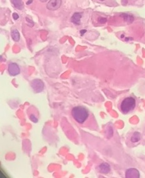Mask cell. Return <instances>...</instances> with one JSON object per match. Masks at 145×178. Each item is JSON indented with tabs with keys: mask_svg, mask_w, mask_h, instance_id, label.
<instances>
[{
	"mask_svg": "<svg viewBox=\"0 0 145 178\" xmlns=\"http://www.w3.org/2000/svg\"><path fill=\"white\" fill-rule=\"evenodd\" d=\"M33 2V0H29V1H28L26 2V4H31V3Z\"/></svg>",
	"mask_w": 145,
	"mask_h": 178,
	"instance_id": "18",
	"label": "cell"
},
{
	"mask_svg": "<svg viewBox=\"0 0 145 178\" xmlns=\"http://www.w3.org/2000/svg\"><path fill=\"white\" fill-rule=\"evenodd\" d=\"M121 17L123 18L124 21L128 23H131L134 21V17L130 14L123 13L121 15Z\"/></svg>",
	"mask_w": 145,
	"mask_h": 178,
	"instance_id": "11",
	"label": "cell"
},
{
	"mask_svg": "<svg viewBox=\"0 0 145 178\" xmlns=\"http://www.w3.org/2000/svg\"><path fill=\"white\" fill-rule=\"evenodd\" d=\"M107 19L105 18H99V22L101 23H104L105 22H106Z\"/></svg>",
	"mask_w": 145,
	"mask_h": 178,
	"instance_id": "15",
	"label": "cell"
},
{
	"mask_svg": "<svg viewBox=\"0 0 145 178\" xmlns=\"http://www.w3.org/2000/svg\"><path fill=\"white\" fill-rule=\"evenodd\" d=\"M13 18L15 20H18L19 18V15L17 13H14L13 14Z\"/></svg>",
	"mask_w": 145,
	"mask_h": 178,
	"instance_id": "16",
	"label": "cell"
},
{
	"mask_svg": "<svg viewBox=\"0 0 145 178\" xmlns=\"http://www.w3.org/2000/svg\"><path fill=\"white\" fill-rule=\"evenodd\" d=\"M99 169L100 172L103 174H108L111 168H110V166L108 163H104L99 166Z\"/></svg>",
	"mask_w": 145,
	"mask_h": 178,
	"instance_id": "8",
	"label": "cell"
},
{
	"mask_svg": "<svg viewBox=\"0 0 145 178\" xmlns=\"http://www.w3.org/2000/svg\"><path fill=\"white\" fill-rule=\"evenodd\" d=\"M62 4V0H50L48 3L47 8L48 9L55 11L60 7Z\"/></svg>",
	"mask_w": 145,
	"mask_h": 178,
	"instance_id": "5",
	"label": "cell"
},
{
	"mask_svg": "<svg viewBox=\"0 0 145 178\" xmlns=\"http://www.w3.org/2000/svg\"><path fill=\"white\" fill-rule=\"evenodd\" d=\"M13 5L18 9H22L24 7L23 2L22 0H11Z\"/></svg>",
	"mask_w": 145,
	"mask_h": 178,
	"instance_id": "9",
	"label": "cell"
},
{
	"mask_svg": "<svg viewBox=\"0 0 145 178\" xmlns=\"http://www.w3.org/2000/svg\"><path fill=\"white\" fill-rule=\"evenodd\" d=\"M31 86L35 93H40L44 89V83L41 79H35L31 81Z\"/></svg>",
	"mask_w": 145,
	"mask_h": 178,
	"instance_id": "3",
	"label": "cell"
},
{
	"mask_svg": "<svg viewBox=\"0 0 145 178\" xmlns=\"http://www.w3.org/2000/svg\"><path fill=\"white\" fill-rule=\"evenodd\" d=\"M26 22H28V23H30V24H31V25H32V27L33 26V25H34V23H33V20H31V18H28V17H26ZM30 24H29V25H30Z\"/></svg>",
	"mask_w": 145,
	"mask_h": 178,
	"instance_id": "14",
	"label": "cell"
},
{
	"mask_svg": "<svg viewBox=\"0 0 145 178\" xmlns=\"http://www.w3.org/2000/svg\"><path fill=\"white\" fill-rule=\"evenodd\" d=\"M30 119L31 121H32L33 122H34V123H37L38 121H39V120H38V118H36V117H35V116L34 115H33V114L30 115Z\"/></svg>",
	"mask_w": 145,
	"mask_h": 178,
	"instance_id": "13",
	"label": "cell"
},
{
	"mask_svg": "<svg viewBox=\"0 0 145 178\" xmlns=\"http://www.w3.org/2000/svg\"><path fill=\"white\" fill-rule=\"evenodd\" d=\"M8 71L9 74L12 76H17L20 73V69L18 65L14 62L9 64Z\"/></svg>",
	"mask_w": 145,
	"mask_h": 178,
	"instance_id": "4",
	"label": "cell"
},
{
	"mask_svg": "<svg viewBox=\"0 0 145 178\" xmlns=\"http://www.w3.org/2000/svg\"><path fill=\"white\" fill-rule=\"evenodd\" d=\"M100 1H104V0H100Z\"/></svg>",
	"mask_w": 145,
	"mask_h": 178,
	"instance_id": "20",
	"label": "cell"
},
{
	"mask_svg": "<svg viewBox=\"0 0 145 178\" xmlns=\"http://www.w3.org/2000/svg\"><path fill=\"white\" fill-rule=\"evenodd\" d=\"M140 139H141V134H140V133L138 132H136L132 135L131 138V141L133 143H136L139 142Z\"/></svg>",
	"mask_w": 145,
	"mask_h": 178,
	"instance_id": "12",
	"label": "cell"
},
{
	"mask_svg": "<svg viewBox=\"0 0 145 178\" xmlns=\"http://www.w3.org/2000/svg\"><path fill=\"white\" fill-rule=\"evenodd\" d=\"M11 35H12V37L13 40L15 42H18L20 39V35L19 32L17 29H13L12 30L11 32Z\"/></svg>",
	"mask_w": 145,
	"mask_h": 178,
	"instance_id": "10",
	"label": "cell"
},
{
	"mask_svg": "<svg viewBox=\"0 0 145 178\" xmlns=\"http://www.w3.org/2000/svg\"><path fill=\"white\" fill-rule=\"evenodd\" d=\"M82 18V15L80 13H75L71 18V21L74 24L79 25H80V19Z\"/></svg>",
	"mask_w": 145,
	"mask_h": 178,
	"instance_id": "7",
	"label": "cell"
},
{
	"mask_svg": "<svg viewBox=\"0 0 145 178\" xmlns=\"http://www.w3.org/2000/svg\"><path fill=\"white\" fill-rule=\"evenodd\" d=\"M71 114L75 121L79 124L85 123L89 117L88 109L80 106L73 108L71 111Z\"/></svg>",
	"mask_w": 145,
	"mask_h": 178,
	"instance_id": "1",
	"label": "cell"
},
{
	"mask_svg": "<svg viewBox=\"0 0 145 178\" xmlns=\"http://www.w3.org/2000/svg\"><path fill=\"white\" fill-rule=\"evenodd\" d=\"M40 1H41V2H43V3H44V2H46V1H48V0H40Z\"/></svg>",
	"mask_w": 145,
	"mask_h": 178,
	"instance_id": "19",
	"label": "cell"
},
{
	"mask_svg": "<svg viewBox=\"0 0 145 178\" xmlns=\"http://www.w3.org/2000/svg\"><path fill=\"white\" fill-rule=\"evenodd\" d=\"M80 32L81 33V35H84V33L86 32V30H81Z\"/></svg>",
	"mask_w": 145,
	"mask_h": 178,
	"instance_id": "17",
	"label": "cell"
},
{
	"mask_svg": "<svg viewBox=\"0 0 145 178\" xmlns=\"http://www.w3.org/2000/svg\"><path fill=\"white\" fill-rule=\"evenodd\" d=\"M136 107V100L133 97H127L122 100L121 103V110L123 113L131 112Z\"/></svg>",
	"mask_w": 145,
	"mask_h": 178,
	"instance_id": "2",
	"label": "cell"
},
{
	"mask_svg": "<svg viewBox=\"0 0 145 178\" xmlns=\"http://www.w3.org/2000/svg\"><path fill=\"white\" fill-rule=\"evenodd\" d=\"M126 177L127 178H138L140 174L139 171L135 168H131L126 171Z\"/></svg>",
	"mask_w": 145,
	"mask_h": 178,
	"instance_id": "6",
	"label": "cell"
}]
</instances>
